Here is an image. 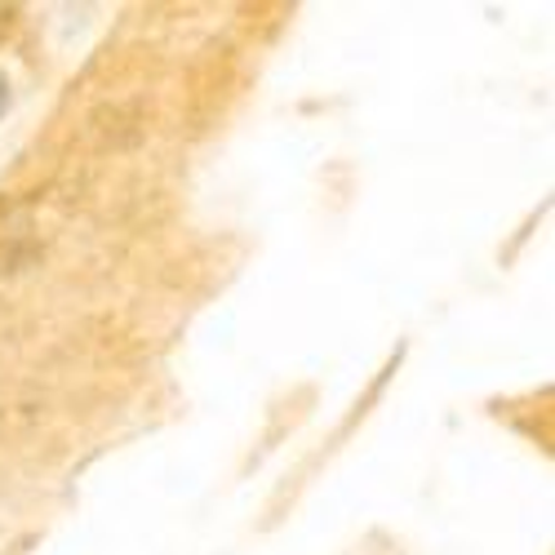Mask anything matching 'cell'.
Returning <instances> with one entry per match:
<instances>
[{"instance_id":"cell-1","label":"cell","mask_w":555,"mask_h":555,"mask_svg":"<svg viewBox=\"0 0 555 555\" xmlns=\"http://www.w3.org/2000/svg\"><path fill=\"white\" fill-rule=\"evenodd\" d=\"M40 258V245L31 241H0V275H18Z\"/></svg>"},{"instance_id":"cell-2","label":"cell","mask_w":555,"mask_h":555,"mask_svg":"<svg viewBox=\"0 0 555 555\" xmlns=\"http://www.w3.org/2000/svg\"><path fill=\"white\" fill-rule=\"evenodd\" d=\"M14 31H18V10H14V5H5V10H0V44H5Z\"/></svg>"},{"instance_id":"cell-3","label":"cell","mask_w":555,"mask_h":555,"mask_svg":"<svg viewBox=\"0 0 555 555\" xmlns=\"http://www.w3.org/2000/svg\"><path fill=\"white\" fill-rule=\"evenodd\" d=\"M10 99H14V94H10V76H5V72H0V116H5V112H10Z\"/></svg>"}]
</instances>
